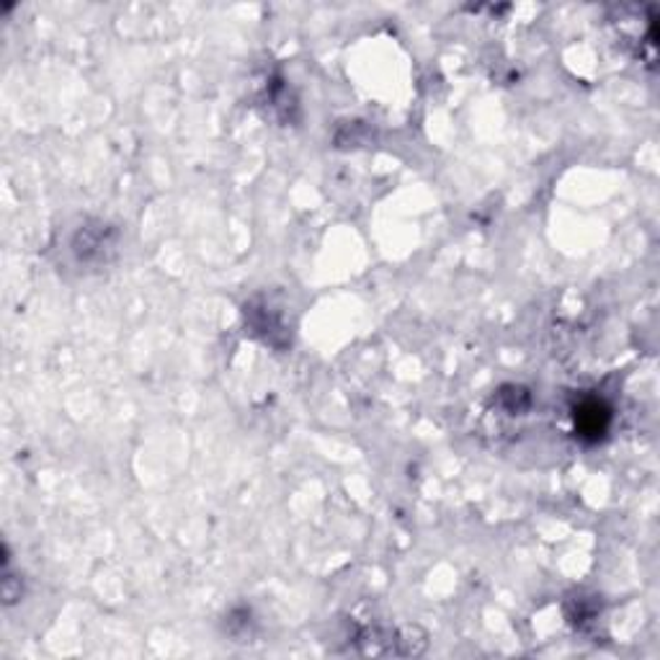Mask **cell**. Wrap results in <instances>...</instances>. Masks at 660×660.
<instances>
[{
  "mask_svg": "<svg viewBox=\"0 0 660 660\" xmlns=\"http://www.w3.org/2000/svg\"><path fill=\"white\" fill-rule=\"evenodd\" d=\"M68 245L70 255L81 268L106 266L117 253L119 232L111 225H106L104 219H94V223L77 227Z\"/></svg>",
  "mask_w": 660,
  "mask_h": 660,
  "instance_id": "obj_1",
  "label": "cell"
},
{
  "mask_svg": "<svg viewBox=\"0 0 660 660\" xmlns=\"http://www.w3.org/2000/svg\"><path fill=\"white\" fill-rule=\"evenodd\" d=\"M573 418H576V431L580 436L588 439V442H599L607 434L612 416H609V408L601 400H586L576 408Z\"/></svg>",
  "mask_w": 660,
  "mask_h": 660,
  "instance_id": "obj_2",
  "label": "cell"
}]
</instances>
